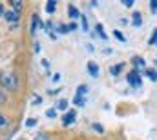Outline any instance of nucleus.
Instances as JSON below:
<instances>
[{
	"mask_svg": "<svg viewBox=\"0 0 157 140\" xmlns=\"http://www.w3.org/2000/svg\"><path fill=\"white\" fill-rule=\"evenodd\" d=\"M0 84L6 86L7 89H17V86H18V78H17L15 73H11V71H4V73L0 75Z\"/></svg>",
	"mask_w": 157,
	"mask_h": 140,
	"instance_id": "obj_1",
	"label": "nucleus"
},
{
	"mask_svg": "<svg viewBox=\"0 0 157 140\" xmlns=\"http://www.w3.org/2000/svg\"><path fill=\"white\" fill-rule=\"evenodd\" d=\"M128 84H130V86H133V87L143 86V80H141V76H139V73H137V71H132V73L128 75Z\"/></svg>",
	"mask_w": 157,
	"mask_h": 140,
	"instance_id": "obj_2",
	"label": "nucleus"
},
{
	"mask_svg": "<svg viewBox=\"0 0 157 140\" xmlns=\"http://www.w3.org/2000/svg\"><path fill=\"white\" fill-rule=\"evenodd\" d=\"M4 17H6V20H9V22H17V20H18V17H20V13H18V11H15V9H11V11H6V13H4Z\"/></svg>",
	"mask_w": 157,
	"mask_h": 140,
	"instance_id": "obj_3",
	"label": "nucleus"
},
{
	"mask_svg": "<svg viewBox=\"0 0 157 140\" xmlns=\"http://www.w3.org/2000/svg\"><path fill=\"white\" fill-rule=\"evenodd\" d=\"M73 122H75V111H68L66 116L62 118V124H64V126H70V124H73Z\"/></svg>",
	"mask_w": 157,
	"mask_h": 140,
	"instance_id": "obj_4",
	"label": "nucleus"
},
{
	"mask_svg": "<svg viewBox=\"0 0 157 140\" xmlns=\"http://www.w3.org/2000/svg\"><path fill=\"white\" fill-rule=\"evenodd\" d=\"M88 73L97 78V76H99V66H97L95 62H88Z\"/></svg>",
	"mask_w": 157,
	"mask_h": 140,
	"instance_id": "obj_5",
	"label": "nucleus"
},
{
	"mask_svg": "<svg viewBox=\"0 0 157 140\" xmlns=\"http://www.w3.org/2000/svg\"><path fill=\"white\" fill-rule=\"evenodd\" d=\"M132 22H133L135 28H139V26L143 24V17H141V13H133V15H132Z\"/></svg>",
	"mask_w": 157,
	"mask_h": 140,
	"instance_id": "obj_6",
	"label": "nucleus"
},
{
	"mask_svg": "<svg viewBox=\"0 0 157 140\" xmlns=\"http://www.w3.org/2000/svg\"><path fill=\"white\" fill-rule=\"evenodd\" d=\"M75 105H78V107H82V105L86 104V97H82V95H75Z\"/></svg>",
	"mask_w": 157,
	"mask_h": 140,
	"instance_id": "obj_7",
	"label": "nucleus"
},
{
	"mask_svg": "<svg viewBox=\"0 0 157 140\" xmlns=\"http://www.w3.org/2000/svg\"><path fill=\"white\" fill-rule=\"evenodd\" d=\"M133 64H135V68H139V69H144V66H146L141 57H135V58H133Z\"/></svg>",
	"mask_w": 157,
	"mask_h": 140,
	"instance_id": "obj_8",
	"label": "nucleus"
},
{
	"mask_svg": "<svg viewBox=\"0 0 157 140\" xmlns=\"http://www.w3.org/2000/svg\"><path fill=\"white\" fill-rule=\"evenodd\" d=\"M55 9H57V2H48L46 4V11L48 13H55Z\"/></svg>",
	"mask_w": 157,
	"mask_h": 140,
	"instance_id": "obj_9",
	"label": "nucleus"
},
{
	"mask_svg": "<svg viewBox=\"0 0 157 140\" xmlns=\"http://www.w3.org/2000/svg\"><path fill=\"white\" fill-rule=\"evenodd\" d=\"M121 69H122V64H115V66H113V68L110 69V73H112L113 76H117L119 73H121Z\"/></svg>",
	"mask_w": 157,
	"mask_h": 140,
	"instance_id": "obj_10",
	"label": "nucleus"
},
{
	"mask_svg": "<svg viewBox=\"0 0 157 140\" xmlns=\"http://www.w3.org/2000/svg\"><path fill=\"white\" fill-rule=\"evenodd\" d=\"M68 11H70V17H71L73 20H75V18H78V11L73 7V6H70V9H68Z\"/></svg>",
	"mask_w": 157,
	"mask_h": 140,
	"instance_id": "obj_11",
	"label": "nucleus"
},
{
	"mask_svg": "<svg viewBox=\"0 0 157 140\" xmlns=\"http://www.w3.org/2000/svg\"><path fill=\"white\" fill-rule=\"evenodd\" d=\"M146 75H148V78H150V80H155V82H157V71L155 69L146 71Z\"/></svg>",
	"mask_w": 157,
	"mask_h": 140,
	"instance_id": "obj_12",
	"label": "nucleus"
},
{
	"mask_svg": "<svg viewBox=\"0 0 157 140\" xmlns=\"http://www.w3.org/2000/svg\"><path fill=\"white\" fill-rule=\"evenodd\" d=\"M95 29H97V33H99V35L102 36V38H104V40H106V38H108V35H106V33H104V31H102V26H101V24H97V26H95Z\"/></svg>",
	"mask_w": 157,
	"mask_h": 140,
	"instance_id": "obj_13",
	"label": "nucleus"
},
{
	"mask_svg": "<svg viewBox=\"0 0 157 140\" xmlns=\"http://www.w3.org/2000/svg\"><path fill=\"white\" fill-rule=\"evenodd\" d=\"M86 93H88V87L86 86H80L77 89V95H82V97H86Z\"/></svg>",
	"mask_w": 157,
	"mask_h": 140,
	"instance_id": "obj_14",
	"label": "nucleus"
},
{
	"mask_svg": "<svg viewBox=\"0 0 157 140\" xmlns=\"http://www.w3.org/2000/svg\"><path fill=\"white\" fill-rule=\"evenodd\" d=\"M26 126H28V127L37 126V118H28V120H26Z\"/></svg>",
	"mask_w": 157,
	"mask_h": 140,
	"instance_id": "obj_15",
	"label": "nucleus"
},
{
	"mask_svg": "<svg viewBox=\"0 0 157 140\" xmlns=\"http://www.w3.org/2000/svg\"><path fill=\"white\" fill-rule=\"evenodd\" d=\"M57 107H59V109H66V107H68V100H59V102H57Z\"/></svg>",
	"mask_w": 157,
	"mask_h": 140,
	"instance_id": "obj_16",
	"label": "nucleus"
},
{
	"mask_svg": "<svg viewBox=\"0 0 157 140\" xmlns=\"http://www.w3.org/2000/svg\"><path fill=\"white\" fill-rule=\"evenodd\" d=\"M11 6L15 7V11H17V9H22V2H18V0H13V2H11Z\"/></svg>",
	"mask_w": 157,
	"mask_h": 140,
	"instance_id": "obj_17",
	"label": "nucleus"
},
{
	"mask_svg": "<svg viewBox=\"0 0 157 140\" xmlns=\"http://www.w3.org/2000/svg\"><path fill=\"white\" fill-rule=\"evenodd\" d=\"M46 116H48V118H55V116H57V111H55V109H48Z\"/></svg>",
	"mask_w": 157,
	"mask_h": 140,
	"instance_id": "obj_18",
	"label": "nucleus"
},
{
	"mask_svg": "<svg viewBox=\"0 0 157 140\" xmlns=\"http://www.w3.org/2000/svg\"><path fill=\"white\" fill-rule=\"evenodd\" d=\"M70 29H68V26H64V24H59V33H68Z\"/></svg>",
	"mask_w": 157,
	"mask_h": 140,
	"instance_id": "obj_19",
	"label": "nucleus"
},
{
	"mask_svg": "<svg viewBox=\"0 0 157 140\" xmlns=\"http://www.w3.org/2000/svg\"><path fill=\"white\" fill-rule=\"evenodd\" d=\"M91 127H93V129H95V131H97V133H102V131H104V127H102V126H101V124H93V126H91Z\"/></svg>",
	"mask_w": 157,
	"mask_h": 140,
	"instance_id": "obj_20",
	"label": "nucleus"
},
{
	"mask_svg": "<svg viewBox=\"0 0 157 140\" xmlns=\"http://www.w3.org/2000/svg\"><path fill=\"white\" fill-rule=\"evenodd\" d=\"M113 35H115V38H117V40H121V42H124V40H126V38H124V35H122L121 31H115Z\"/></svg>",
	"mask_w": 157,
	"mask_h": 140,
	"instance_id": "obj_21",
	"label": "nucleus"
},
{
	"mask_svg": "<svg viewBox=\"0 0 157 140\" xmlns=\"http://www.w3.org/2000/svg\"><path fill=\"white\" fill-rule=\"evenodd\" d=\"M150 44H157V29L154 31V35L150 36Z\"/></svg>",
	"mask_w": 157,
	"mask_h": 140,
	"instance_id": "obj_22",
	"label": "nucleus"
},
{
	"mask_svg": "<svg viewBox=\"0 0 157 140\" xmlns=\"http://www.w3.org/2000/svg\"><path fill=\"white\" fill-rule=\"evenodd\" d=\"M150 9H152V13H155V11H157V0L150 2Z\"/></svg>",
	"mask_w": 157,
	"mask_h": 140,
	"instance_id": "obj_23",
	"label": "nucleus"
},
{
	"mask_svg": "<svg viewBox=\"0 0 157 140\" xmlns=\"http://www.w3.org/2000/svg\"><path fill=\"white\" fill-rule=\"evenodd\" d=\"M39 104H42V98L37 95V97H33V105H39Z\"/></svg>",
	"mask_w": 157,
	"mask_h": 140,
	"instance_id": "obj_24",
	"label": "nucleus"
},
{
	"mask_svg": "<svg viewBox=\"0 0 157 140\" xmlns=\"http://www.w3.org/2000/svg\"><path fill=\"white\" fill-rule=\"evenodd\" d=\"M82 31H88V24H86V18L82 17Z\"/></svg>",
	"mask_w": 157,
	"mask_h": 140,
	"instance_id": "obj_25",
	"label": "nucleus"
},
{
	"mask_svg": "<svg viewBox=\"0 0 157 140\" xmlns=\"http://www.w3.org/2000/svg\"><path fill=\"white\" fill-rule=\"evenodd\" d=\"M68 29H70V31H75V29H77V24H70Z\"/></svg>",
	"mask_w": 157,
	"mask_h": 140,
	"instance_id": "obj_26",
	"label": "nucleus"
},
{
	"mask_svg": "<svg viewBox=\"0 0 157 140\" xmlns=\"http://www.w3.org/2000/svg\"><path fill=\"white\" fill-rule=\"evenodd\" d=\"M124 6H126V7H132V6H133V2H132V0H126V2H124Z\"/></svg>",
	"mask_w": 157,
	"mask_h": 140,
	"instance_id": "obj_27",
	"label": "nucleus"
},
{
	"mask_svg": "<svg viewBox=\"0 0 157 140\" xmlns=\"http://www.w3.org/2000/svg\"><path fill=\"white\" fill-rule=\"evenodd\" d=\"M42 66H44L46 69H49V62H48V60H42Z\"/></svg>",
	"mask_w": 157,
	"mask_h": 140,
	"instance_id": "obj_28",
	"label": "nucleus"
},
{
	"mask_svg": "<svg viewBox=\"0 0 157 140\" xmlns=\"http://www.w3.org/2000/svg\"><path fill=\"white\" fill-rule=\"evenodd\" d=\"M6 124V116L4 115H0V126H4Z\"/></svg>",
	"mask_w": 157,
	"mask_h": 140,
	"instance_id": "obj_29",
	"label": "nucleus"
},
{
	"mask_svg": "<svg viewBox=\"0 0 157 140\" xmlns=\"http://www.w3.org/2000/svg\"><path fill=\"white\" fill-rule=\"evenodd\" d=\"M4 100H6V95H4V93H0V104H2Z\"/></svg>",
	"mask_w": 157,
	"mask_h": 140,
	"instance_id": "obj_30",
	"label": "nucleus"
},
{
	"mask_svg": "<svg viewBox=\"0 0 157 140\" xmlns=\"http://www.w3.org/2000/svg\"><path fill=\"white\" fill-rule=\"evenodd\" d=\"M4 15V7H2V4H0V17Z\"/></svg>",
	"mask_w": 157,
	"mask_h": 140,
	"instance_id": "obj_31",
	"label": "nucleus"
}]
</instances>
